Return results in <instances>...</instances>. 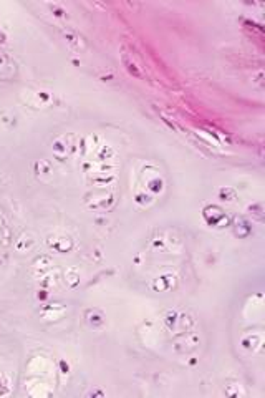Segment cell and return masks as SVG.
<instances>
[{
	"label": "cell",
	"mask_w": 265,
	"mask_h": 398,
	"mask_svg": "<svg viewBox=\"0 0 265 398\" xmlns=\"http://www.w3.org/2000/svg\"><path fill=\"white\" fill-rule=\"evenodd\" d=\"M35 387H36V388H43V387H47V383L40 382V380H35ZM29 393H30V395H33V397H38V395H40V397H45V395H48L50 390H45V392H33V390H32V388H30Z\"/></svg>",
	"instance_id": "21"
},
{
	"label": "cell",
	"mask_w": 265,
	"mask_h": 398,
	"mask_svg": "<svg viewBox=\"0 0 265 398\" xmlns=\"http://www.w3.org/2000/svg\"><path fill=\"white\" fill-rule=\"evenodd\" d=\"M113 156H115V151L109 144H99L97 148V158L98 161H111Z\"/></svg>",
	"instance_id": "15"
},
{
	"label": "cell",
	"mask_w": 265,
	"mask_h": 398,
	"mask_svg": "<svg viewBox=\"0 0 265 398\" xmlns=\"http://www.w3.org/2000/svg\"><path fill=\"white\" fill-rule=\"evenodd\" d=\"M42 315L47 320H58L65 315V307H63V304H57V302L55 304H48L42 309Z\"/></svg>",
	"instance_id": "5"
},
{
	"label": "cell",
	"mask_w": 265,
	"mask_h": 398,
	"mask_svg": "<svg viewBox=\"0 0 265 398\" xmlns=\"http://www.w3.org/2000/svg\"><path fill=\"white\" fill-rule=\"evenodd\" d=\"M177 322H179L181 327L186 329V332H187V330H189L196 324V320H194V317L191 314H181L179 317H177Z\"/></svg>",
	"instance_id": "19"
},
{
	"label": "cell",
	"mask_w": 265,
	"mask_h": 398,
	"mask_svg": "<svg viewBox=\"0 0 265 398\" xmlns=\"http://www.w3.org/2000/svg\"><path fill=\"white\" fill-rule=\"evenodd\" d=\"M85 319H86V322H88L93 329H99L104 324L101 312H98V310H86Z\"/></svg>",
	"instance_id": "12"
},
{
	"label": "cell",
	"mask_w": 265,
	"mask_h": 398,
	"mask_svg": "<svg viewBox=\"0 0 265 398\" xmlns=\"http://www.w3.org/2000/svg\"><path fill=\"white\" fill-rule=\"evenodd\" d=\"M73 148V141L70 136H60L52 143V153L57 161H65L68 156V149Z\"/></svg>",
	"instance_id": "2"
},
{
	"label": "cell",
	"mask_w": 265,
	"mask_h": 398,
	"mask_svg": "<svg viewBox=\"0 0 265 398\" xmlns=\"http://www.w3.org/2000/svg\"><path fill=\"white\" fill-rule=\"evenodd\" d=\"M148 188L151 189V191L159 193V191H161V189H163V181L159 179V178L151 179V181H148Z\"/></svg>",
	"instance_id": "22"
},
{
	"label": "cell",
	"mask_w": 265,
	"mask_h": 398,
	"mask_svg": "<svg viewBox=\"0 0 265 398\" xmlns=\"http://www.w3.org/2000/svg\"><path fill=\"white\" fill-rule=\"evenodd\" d=\"M65 282L68 287L75 289L80 284V270L75 267H70L65 270Z\"/></svg>",
	"instance_id": "13"
},
{
	"label": "cell",
	"mask_w": 265,
	"mask_h": 398,
	"mask_svg": "<svg viewBox=\"0 0 265 398\" xmlns=\"http://www.w3.org/2000/svg\"><path fill=\"white\" fill-rule=\"evenodd\" d=\"M33 169L38 178H47V176H52L53 168H52V163L47 160H40L33 165Z\"/></svg>",
	"instance_id": "11"
},
{
	"label": "cell",
	"mask_w": 265,
	"mask_h": 398,
	"mask_svg": "<svg viewBox=\"0 0 265 398\" xmlns=\"http://www.w3.org/2000/svg\"><path fill=\"white\" fill-rule=\"evenodd\" d=\"M113 202H115V196L113 194H101V196H95L93 201L88 202V207L91 209H108L109 206H113Z\"/></svg>",
	"instance_id": "6"
},
{
	"label": "cell",
	"mask_w": 265,
	"mask_h": 398,
	"mask_svg": "<svg viewBox=\"0 0 265 398\" xmlns=\"http://www.w3.org/2000/svg\"><path fill=\"white\" fill-rule=\"evenodd\" d=\"M123 65H125V66H126V70L130 71L131 75H134L136 78H141V76H143V75H141L139 68H138V65H136V62H132L131 58L126 55V53H125V55H123Z\"/></svg>",
	"instance_id": "17"
},
{
	"label": "cell",
	"mask_w": 265,
	"mask_h": 398,
	"mask_svg": "<svg viewBox=\"0 0 265 398\" xmlns=\"http://www.w3.org/2000/svg\"><path fill=\"white\" fill-rule=\"evenodd\" d=\"M33 246H35L33 236H32V234H27V232H24L15 241V249H17L18 252H27V251H30V249L33 247Z\"/></svg>",
	"instance_id": "9"
},
{
	"label": "cell",
	"mask_w": 265,
	"mask_h": 398,
	"mask_svg": "<svg viewBox=\"0 0 265 398\" xmlns=\"http://www.w3.org/2000/svg\"><path fill=\"white\" fill-rule=\"evenodd\" d=\"M63 38H65V42L70 45L71 48H75V50H80V52H83V50H86V40L81 37V35L78 33H75V32H70V30H66V32H63Z\"/></svg>",
	"instance_id": "4"
},
{
	"label": "cell",
	"mask_w": 265,
	"mask_h": 398,
	"mask_svg": "<svg viewBox=\"0 0 265 398\" xmlns=\"http://www.w3.org/2000/svg\"><path fill=\"white\" fill-rule=\"evenodd\" d=\"M199 342H200L199 337L196 335L194 332H186L184 335H181L177 340H174L172 348H174L176 352H179V354H184V352L194 350V348L199 345Z\"/></svg>",
	"instance_id": "1"
},
{
	"label": "cell",
	"mask_w": 265,
	"mask_h": 398,
	"mask_svg": "<svg viewBox=\"0 0 265 398\" xmlns=\"http://www.w3.org/2000/svg\"><path fill=\"white\" fill-rule=\"evenodd\" d=\"M154 282H161V286H154L153 289L158 292H163V291H167L169 287L172 286V282H174V277H172L171 274H166V275H161V277H158Z\"/></svg>",
	"instance_id": "16"
},
{
	"label": "cell",
	"mask_w": 265,
	"mask_h": 398,
	"mask_svg": "<svg viewBox=\"0 0 265 398\" xmlns=\"http://www.w3.org/2000/svg\"><path fill=\"white\" fill-rule=\"evenodd\" d=\"M8 392H10V382L5 375H0V395H7Z\"/></svg>",
	"instance_id": "20"
},
{
	"label": "cell",
	"mask_w": 265,
	"mask_h": 398,
	"mask_svg": "<svg viewBox=\"0 0 265 398\" xmlns=\"http://www.w3.org/2000/svg\"><path fill=\"white\" fill-rule=\"evenodd\" d=\"M211 211L214 212V214H211V212H209L207 209H204V219L207 221V223L211 224V226H221L222 221H226V223H227V216L224 214V212L219 209V207L211 206Z\"/></svg>",
	"instance_id": "7"
},
{
	"label": "cell",
	"mask_w": 265,
	"mask_h": 398,
	"mask_svg": "<svg viewBox=\"0 0 265 398\" xmlns=\"http://www.w3.org/2000/svg\"><path fill=\"white\" fill-rule=\"evenodd\" d=\"M0 244L3 247H8L12 244V234H10V228L5 224V221L0 218Z\"/></svg>",
	"instance_id": "14"
},
{
	"label": "cell",
	"mask_w": 265,
	"mask_h": 398,
	"mask_svg": "<svg viewBox=\"0 0 265 398\" xmlns=\"http://www.w3.org/2000/svg\"><path fill=\"white\" fill-rule=\"evenodd\" d=\"M47 244L50 249H53L55 252H60V254L70 252L73 249V241L68 236H50L47 239Z\"/></svg>",
	"instance_id": "3"
},
{
	"label": "cell",
	"mask_w": 265,
	"mask_h": 398,
	"mask_svg": "<svg viewBox=\"0 0 265 398\" xmlns=\"http://www.w3.org/2000/svg\"><path fill=\"white\" fill-rule=\"evenodd\" d=\"M177 312L174 310H169L166 315H164V325L169 329V330H174L176 329V324H177Z\"/></svg>",
	"instance_id": "18"
},
{
	"label": "cell",
	"mask_w": 265,
	"mask_h": 398,
	"mask_svg": "<svg viewBox=\"0 0 265 398\" xmlns=\"http://www.w3.org/2000/svg\"><path fill=\"white\" fill-rule=\"evenodd\" d=\"M116 181V174L115 173H109V174H99L95 173V176L90 178V183L95 184V186H109Z\"/></svg>",
	"instance_id": "10"
},
{
	"label": "cell",
	"mask_w": 265,
	"mask_h": 398,
	"mask_svg": "<svg viewBox=\"0 0 265 398\" xmlns=\"http://www.w3.org/2000/svg\"><path fill=\"white\" fill-rule=\"evenodd\" d=\"M8 65H10V63H8V58H7V55H5V53H2V52H0V75L3 73V70H5Z\"/></svg>",
	"instance_id": "23"
},
{
	"label": "cell",
	"mask_w": 265,
	"mask_h": 398,
	"mask_svg": "<svg viewBox=\"0 0 265 398\" xmlns=\"http://www.w3.org/2000/svg\"><path fill=\"white\" fill-rule=\"evenodd\" d=\"M52 265H53V262H52V257L50 256H40V257H36L35 262H33V269L38 272L40 277H43Z\"/></svg>",
	"instance_id": "8"
}]
</instances>
